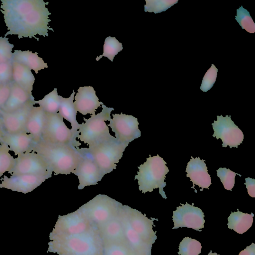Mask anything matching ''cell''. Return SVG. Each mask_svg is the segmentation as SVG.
I'll return each mask as SVG.
<instances>
[{
	"instance_id": "cell-38",
	"label": "cell",
	"mask_w": 255,
	"mask_h": 255,
	"mask_svg": "<svg viewBox=\"0 0 255 255\" xmlns=\"http://www.w3.org/2000/svg\"><path fill=\"white\" fill-rule=\"evenodd\" d=\"M5 131L3 128L1 121L0 122V140L3 135L4 134Z\"/></svg>"
},
{
	"instance_id": "cell-20",
	"label": "cell",
	"mask_w": 255,
	"mask_h": 255,
	"mask_svg": "<svg viewBox=\"0 0 255 255\" xmlns=\"http://www.w3.org/2000/svg\"><path fill=\"white\" fill-rule=\"evenodd\" d=\"M10 91L9 97L4 105L0 110L5 113H10L22 107L30 99H34L13 81L10 83Z\"/></svg>"
},
{
	"instance_id": "cell-16",
	"label": "cell",
	"mask_w": 255,
	"mask_h": 255,
	"mask_svg": "<svg viewBox=\"0 0 255 255\" xmlns=\"http://www.w3.org/2000/svg\"><path fill=\"white\" fill-rule=\"evenodd\" d=\"M74 98L75 110L83 115L95 114L96 110L103 104L99 101L96 91L90 86L80 87Z\"/></svg>"
},
{
	"instance_id": "cell-2",
	"label": "cell",
	"mask_w": 255,
	"mask_h": 255,
	"mask_svg": "<svg viewBox=\"0 0 255 255\" xmlns=\"http://www.w3.org/2000/svg\"><path fill=\"white\" fill-rule=\"evenodd\" d=\"M48 252L59 255H103L102 240L93 227L74 234L52 232Z\"/></svg>"
},
{
	"instance_id": "cell-10",
	"label": "cell",
	"mask_w": 255,
	"mask_h": 255,
	"mask_svg": "<svg viewBox=\"0 0 255 255\" xmlns=\"http://www.w3.org/2000/svg\"><path fill=\"white\" fill-rule=\"evenodd\" d=\"M108 125L115 133L116 139L123 143L129 144L141 135L137 119L133 116L121 113L113 114Z\"/></svg>"
},
{
	"instance_id": "cell-14",
	"label": "cell",
	"mask_w": 255,
	"mask_h": 255,
	"mask_svg": "<svg viewBox=\"0 0 255 255\" xmlns=\"http://www.w3.org/2000/svg\"><path fill=\"white\" fill-rule=\"evenodd\" d=\"M34 98L30 99L22 107L10 113L0 110V119L5 133L13 134L25 130V127L31 110L35 104Z\"/></svg>"
},
{
	"instance_id": "cell-29",
	"label": "cell",
	"mask_w": 255,
	"mask_h": 255,
	"mask_svg": "<svg viewBox=\"0 0 255 255\" xmlns=\"http://www.w3.org/2000/svg\"><path fill=\"white\" fill-rule=\"evenodd\" d=\"M236 20L239 23L242 28L245 29L248 32L254 33L255 32V24L253 21L250 12L243 6L237 10Z\"/></svg>"
},
{
	"instance_id": "cell-12",
	"label": "cell",
	"mask_w": 255,
	"mask_h": 255,
	"mask_svg": "<svg viewBox=\"0 0 255 255\" xmlns=\"http://www.w3.org/2000/svg\"><path fill=\"white\" fill-rule=\"evenodd\" d=\"M173 212L172 219L174 223L173 229L186 227L191 228L197 231L204 227V214L202 210L187 203L181 204Z\"/></svg>"
},
{
	"instance_id": "cell-3",
	"label": "cell",
	"mask_w": 255,
	"mask_h": 255,
	"mask_svg": "<svg viewBox=\"0 0 255 255\" xmlns=\"http://www.w3.org/2000/svg\"><path fill=\"white\" fill-rule=\"evenodd\" d=\"M31 149L46 160L55 175L70 174L77 168L83 154L80 148L65 144H54L40 140Z\"/></svg>"
},
{
	"instance_id": "cell-19",
	"label": "cell",
	"mask_w": 255,
	"mask_h": 255,
	"mask_svg": "<svg viewBox=\"0 0 255 255\" xmlns=\"http://www.w3.org/2000/svg\"><path fill=\"white\" fill-rule=\"evenodd\" d=\"M46 119V112L40 107H33L28 117L25 130L31 135L34 143L41 139Z\"/></svg>"
},
{
	"instance_id": "cell-18",
	"label": "cell",
	"mask_w": 255,
	"mask_h": 255,
	"mask_svg": "<svg viewBox=\"0 0 255 255\" xmlns=\"http://www.w3.org/2000/svg\"><path fill=\"white\" fill-rule=\"evenodd\" d=\"M0 142L5 143L16 155L30 150L34 143L32 136L26 130L13 134L5 132Z\"/></svg>"
},
{
	"instance_id": "cell-35",
	"label": "cell",
	"mask_w": 255,
	"mask_h": 255,
	"mask_svg": "<svg viewBox=\"0 0 255 255\" xmlns=\"http://www.w3.org/2000/svg\"><path fill=\"white\" fill-rule=\"evenodd\" d=\"M10 83L0 84V110L4 105L9 97L10 91Z\"/></svg>"
},
{
	"instance_id": "cell-22",
	"label": "cell",
	"mask_w": 255,
	"mask_h": 255,
	"mask_svg": "<svg viewBox=\"0 0 255 255\" xmlns=\"http://www.w3.org/2000/svg\"><path fill=\"white\" fill-rule=\"evenodd\" d=\"M37 54V52L32 53L29 50H15L12 53V60L25 66L38 74L39 71L48 68V65Z\"/></svg>"
},
{
	"instance_id": "cell-24",
	"label": "cell",
	"mask_w": 255,
	"mask_h": 255,
	"mask_svg": "<svg viewBox=\"0 0 255 255\" xmlns=\"http://www.w3.org/2000/svg\"><path fill=\"white\" fill-rule=\"evenodd\" d=\"M254 216L252 213L251 214L244 213L238 209L237 212H232L228 217V228L238 234H243L252 227Z\"/></svg>"
},
{
	"instance_id": "cell-11",
	"label": "cell",
	"mask_w": 255,
	"mask_h": 255,
	"mask_svg": "<svg viewBox=\"0 0 255 255\" xmlns=\"http://www.w3.org/2000/svg\"><path fill=\"white\" fill-rule=\"evenodd\" d=\"M217 120L212 124L214 130L213 136L222 140V146L238 148L244 140L242 131L231 120L230 116H217Z\"/></svg>"
},
{
	"instance_id": "cell-41",
	"label": "cell",
	"mask_w": 255,
	"mask_h": 255,
	"mask_svg": "<svg viewBox=\"0 0 255 255\" xmlns=\"http://www.w3.org/2000/svg\"><path fill=\"white\" fill-rule=\"evenodd\" d=\"M0 181H1V179H0Z\"/></svg>"
},
{
	"instance_id": "cell-1",
	"label": "cell",
	"mask_w": 255,
	"mask_h": 255,
	"mask_svg": "<svg viewBox=\"0 0 255 255\" xmlns=\"http://www.w3.org/2000/svg\"><path fill=\"white\" fill-rule=\"evenodd\" d=\"M0 11L3 14L8 35H17L19 39L33 37L37 41L38 34L48 36V30L54 31L48 26L51 21L49 15L51 14L46 5L48 2L43 0H1Z\"/></svg>"
},
{
	"instance_id": "cell-21",
	"label": "cell",
	"mask_w": 255,
	"mask_h": 255,
	"mask_svg": "<svg viewBox=\"0 0 255 255\" xmlns=\"http://www.w3.org/2000/svg\"><path fill=\"white\" fill-rule=\"evenodd\" d=\"M75 92L74 90L69 98H64L60 96V104L58 113L62 117L69 122L71 125V131L74 138L76 140L79 133L78 129L80 126L76 119L77 112L74 105V98Z\"/></svg>"
},
{
	"instance_id": "cell-30",
	"label": "cell",
	"mask_w": 255,
	"mask_h": 255,
	"mask_svg": "<svg viewBox=\"0 0 255 255\" xmlns=\"http://www.w3.org/2000/svg\"><path fill=\"white\" fill-rule=\"evenodd\" d=\"M145 12L154 13L164 11L178 2V0H145Z\"/></svg>"
},
{
	"instance_id": "cell-36",
	"label": "cell",
	"mask_w": 255,
	"mask_h": 255,
	"mask_svg": "<svg viewBox=\"0 0 255 255\" xmlns=\"http://www.w3.org/2000/svg\"><path fill=\"white\" fill-rule=\"evenodd\" d=\"M246 182L244 183L246 185L249 195L253 197H255V179L250 177L245 178Z\"/></svg>"
},
{
	"instance_id": "cell-15",
	"label": "cell",
	"mask_w": 255,
	"mask_h": 255,
	"mask_svg": "<svg viewBox=\"0 0 255 255\" xmlns=\"http://www.w3.org/2000/svg\"><path fill=\"white\" fill-rule=\"evenodd\" d=\"M48 178V176L33 174L11 175L9 177L4 175L0 188L26 194L34 190Z\"/></svg>"
},
{
	"instance_id": "cell-37",
	"label": "cell",
	"mask_w": 255,
	"mask_h": 255,
	"mask_svg": "<svg viewBox=\"0 0 255 255\" xmlns=\"http://www.w3.org/2000/svg\"><path fill=\"white\" fill-rule=\"evenodd\" d=\"M239 255H255V244L252 243L251 245L242 251Z\"/></svg>"
},
{
	"instance_id": "cell-27",
	"label": "cell",
	"mask_w": 255,
	"mask_h": 255,
	"mask_svg": "<svg viewBox=\"0 0 255 255\" xmlns=\"http://www.w3.org/2000/svg\"><path fill=\"white\" fill-rule=\"evenodd\" d=\"M0 177L6 172H9L15 164V158L9 153L8 146L0 142Z\"/></svg>"
},
{
	"instance_id": "cell-4",
	"label": "cell",
	"mask_w": 255,
	"mask_h": 255,
	"mask_svg": "<svg viewBox=\"0 0 255 255\" xmlns=\"http://www.w3.org/2000/svg\"><path fill=\"white\" fill-rule=\"evenodd\" d=\"M137 168L138 171L134 179L138 180L139 190L145 193L159 188V194L162 198L166 199L163 188L166 186L164 182L165 175L169 170L164 159L159 155L154 156L149 155L146 161Z\"/></svg>"
},
{
	"instance_id": "cell-33",
	"label": "cell",
	"mask_w": 255,
	"mask_h": 255,
	"mask_svg": "<svg viewBox=\"0 0 255 255\" xmlns=\"http://www.w3.org/2000/svg\"><path fill=\"white\" fill-rule=\"evenodd\" d=\"M217 71V68L212 64L211 67L206 72L203 78L200 86V90L201 91L206 92L213 87L216 81Z\"/></svg>"
},
{
	"instance_id": "cell-7",
	"label": "cell",
	"mask_w": 255,
	"mask_h": 255,
	"mask_svg": "<svg viewBox=\"0 0 255 255\" xmlns=\"http://www.w3.org/2000/svg\"><path fill=\"white\" fill-rule=\"evenodd\" d=\"M122 204L104 194H99L78 210L89 221L97 225L107 221L119 212Z\"/></svg>"
},
{
	"instance_id": "cell-6",
	"label": "cell",
	"mask_w": 255,
	"mask_h": 255,
	"mask_svg": "<svg viewBox=\"0 0 255 255\" xmlns=\"http://www.w3.org/2000/svg\"><path fill=\"white\" fill-rule=\"evenodd\" d=\"M128 145L118 141L115 138L84 149L105 175L116 169L117 164Z\"/></svg>"
},
{
	"instance_id": "cell-31",
	"label": "cell",
	"mask_w": 255,
	"mask_h": 255,
	"mask_svg": "<svg viewBox=\"0 0 255 255\" xmlns=\"http://www.w3.org/2000/svg\"><path fill=\"white\" fill-rule=\"evenodd\" d=\"M217 176L220 179L224 188L232 191L235 185L236 175L239 174L225 167L219 168L217 170Z\"/></svg>"
},
{
	"instance_id": "cell-25",
	"label": "cell",
	"mask_w": 255,
	"mask_h": 255,
	"mask_svg": "<svg viewBox=\"0 0 255 255\" xmlns=\"http://www.w3.org/2000/svg\"><path fill=\"white\" fill-rule=\"evenodd\" d=\"M60 96L58 95L57 89L47 94L41 100L34 101V104H38L46 113L56 114L59 111L60 104Z\"/></svg>"
},
{
	"instance_id": "cell-39",
	"label": "cell",
	"mask_w": 255,
	"mask_h": 255,
	"mask_svg": "<svg viewBox=\"0 0 255 255\" xmlns=\"http://www.w3.org/2000/svg\"><path fill=\"white\" fill-rule=\"evenodd\" d=\"M208 255H218L216 253H213L212 252V251H210V252L208 253Z\"/></svg>"
},
{
	"instance_id": "cell-23",
	"label": "cell",
	"mask_w": 255,
	"mask_h": 255,
	"mask_svg": "<svg viewBox=\"0 0 255 255\" xmlns=\"http://www.w3.org/2000/svg\"><path fill=\"white\" fill-rule=\"evenodd\" d=\"M13 81L30 95H32L35 78L31 70L12 60Z\"/></svg>"
},
{
	"instance_id": "cell-5",
	"label": "cell",
	"mask_w": 255,
	"mask_h": 255,
	"mask_svg": "<svg viewBox=\"0 0 255 255\" xmlns=\"http://www.w3.org/2000/svg\"><path fill=\"white\" fill-rule=\"evenodd\" d=\"M102 107L103 109L100 113L92 115L88 119L84 118L85 122L80 124L78 129L80 134L77 138L87 144L88 147L115 138L110 134L109 127L106 123L111 119V113L114 109L108 108L104 104Z\"/></svg>"
},
{
	"instance_id": "cell-40",
	"label": "cell",
	"mask_w": 255,
	"mask_h": 255,
	"mask_svg": "<svg viewBox=\"0 0 255 255\" xmlns=\"http://www.w3.org/2000/svg\"><path fill=\"white\" fill-rule=\"evenodd\" d=\"M1 121V119H0V122Z\"/></svg>"
},
{
	"instance_id": "cell-32",
	"label": "cell",
	"mask_w": 255,
	"mask_h": 255,
	"mask_svg": "<svg viewBox=\"0 0 255 255\" xmlns=\"http://www.w3.org/2000/svg\"><path fill=\"white\" fill-rule=\"evenodd\" d=\"M13 47L14 45L9 42L8 38L0 37V63L12 60Z\"/></svg>"
},
{
	"instance_id": "cell-8",
	"label": "cell",
	"mask_w": 255,
	"mask_h": 255,
	"mask_svg": "<svg viewBox=\"0 0 255 255\" xmlns=\"http://www.w3.org/2000/svg\"><path fill=\"white\" fill-rule=\"evenodd\" d=\"M42 140L50 143L70 144L78 148L81 143L74 138L72 133L58 113H46Z\"/></svg>"
},
{
	"instance_id": "cell-34",
	"label": "cell",
	"mask_w": 255,
	"mask_h": 255,
	"mask_svg": "<svg viewBox=\"0 0 255 255\" xmlns=\"http://www.w3.org/2000/svg\"><path fill=\"white\" fill-rule=\"evenodd\" d=\"M12 81V60L0 63V84H7Z\"/></svg>"
},
{
	"instance_id": "cell-13",
	"label": "cell",
	"mask_w": 255,
	"mask_h": 255,
	"mask_svg": "<svg viewBox=\"0 0 255 255\" xmlns=\"http://www.w3.org/2000/svg\"><path fill=\"white\" fill-rule=\"evenodd\" d=\"M83 157L78 165L72 173L77 176L79 184L78 190L86 186L95 185L100 181L104 175L84 148H80Z\"/></svg>"
},
{
	"instance_id": "cell-17",
	"label": "cell",
	"mask_w": 255,
	"mask_h": 255,
	"mask_svg": "<svg viewBox=\"0 0 255 255\" xmlns=\"http://www.w3.org/2000/svg\"><path fill=\"white\" fill-rule=\"evenodd\" d=\"M205 161L199 157L194 158L191 156L186 168V176L189 177L193 183L192 188L194 189V186L196 185L201 188V191L204 188L208 189L212 183L211 176L208 172Z\"/></svg>"
},
{
	"instance_id": "cell-26",
	"label": "cell",
	"mask_w": 255,
	"mask_h": 255,
	"mask_svg": "<svg viewBox=\"0 0 255 255\" xmlns=\"http://www.w3.org/2000/svg\"><path fill=\"white\" fill-rule=\"evenodd\" d=\"M123 49L122 43L120 42L115 37L108 36L105 39L103 54L97 57L96 60L98 61L104 56L113 62L115 56Z\"/></svg>"
},
{
	"instance_id": "cell-9",
	"label": "cell",
	"mask_w": 255,
	"mask_h": 255,
	"mask_svg": "<svg viewBox=\"0 0 255 255\" xmlns=\"http://www.w3.org/2000/svg\"><path fill=\"white\" fill-rule=\"evenodd\" d=\"M52 173L50 166L43 156L32 149L17 155L13 167L8 172L11 175L33 174L49 178Z\"/></svg>"
},
{
	"instance_id": "cell-28",
	"label": "cell",
	"mask_w": 255,
	"mask_h": 255,
	"mask_svg": "<svg viewBox=\"0 0 255 255\" xmlns=\"http://www.w3.org/2000/svg\"><path fill=\"white\" fill-rule=\"evenodd\" d=\"M201 243L195 239L185 237L180 243L179 252L180 255H198L201 253Z\"/></svg>"
}]
</instances>
